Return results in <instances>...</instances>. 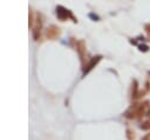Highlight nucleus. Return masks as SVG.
Listing matches in <instances>:
<instances>
[{
    "mask_svg": "<svg viewBox=\"0 0 150 140\" xmlns=\"http://www.w3.org/2000/svg\"><path fill=\"white\" fill-rule=\"evenodd\" d=\"M148 108V103H142V104H135L133 105L129 110L125 112V116L129 119H135V118H141V116L145 113Z\"/></svg>",
    "mask_w": 150,
    "mask_h": 140,
    "instance_id": "obj_1",
    "label": "nucleus"
},
{
    "mask_svg": "<svg viewBox=\"0 0 150 140\" xmlns=\"http://www.w3.org/2000/svg\"><path fill=\"white\" fill-rule=\"evenodd\" d=\"M100 59H101V57H96L95 59H93V60L90 61V64L88 65V68H87V71H89V69H92V68H93V67H94V66H95V65L97 64V61H99Z\"/></svg>",
    "mask_w": 150,
    "mask_h": 140,
    "instance_id": "obj_2",
    "label": "nucleus"
},
{
    "mask_svg": "<svg viewBox=\"0 0 150 140\" xmlns=\"http://www.w3.org/2000/svg\"><path fill=\"white\" fill-rule=\"evenodd\" d=\"M127 138H128V140H134V139H135V133H134V131L128 130V131H127Z\"/></svg>",
    "mask_w": 150,
    "mask_h": 140,
    "instance_id": "obj_3",
    "label": "nucleus"
},
{
    "mask_svg": "<svg viewBox=\"0 0 150 140\" xmlns=\"http://www.w3.org/2000/svg\"><path fill=\"white\" fill-rule=\"evenodd\" d=\"M141 128H142V130H150V120L143 123V124L141 125Z\"/></svg>",
    "mask_w": 150,
    "mask_h": 140,
    "instance_id": "obj_4",
    "label": "nucleus"
},
{
    "mask_svg": "<svg viewBox=\"0 0 150 140\" xmlns=\"http://www.w3.org/2000/svg\"><path fill=\"white\" fill-rule=\"evenodd\" d=\"M58 14H59V17H60L61 19H63V17H62V14H61V11H59V12H58ZM63 15H67V17H68V15H71V17H72V14H71L67 10H63Z\"/></svg>",
    "mask_w": 150,
    "mask_h": 140,
    "instance_id": "obj_5",
    "label": "nucleus"
},
{
    "mask_svg": "<svg viewBox=\"0 0 150 140\" xmlns=\"http://www.w3.org/2000/svg\"><path fill=\"white\" fill-rule=\"evenodd\" d=\"M138 47H140V51H143V52H147V51H148V49H149L147 45H140Z\"/></svg>",
    "mask_w": 150,
    "mask_h": 140,
    "instance_id": "obj_6",
    "label": "nucleus"
},
{
    "mask_svg": "<svg viewBox=\"0 0 150 140\" xmlns=\"http://www.w3.org/2000/svg\"><path fill=\"white\" fill-rule=\"evenodd\" d=\"M145 31H147V32H148V34L150 35V24L145 25Z\"/></svg>",
    "mask_w": 150,
    "mask_h": 140,
    "instance_id": "obj_7",
    "label": "nucleus"
},
{
    "mask_svg": "<svg viewBox=\"0 0 150 140\" xmlns=\"http://www.w3.org/2000/svg\"><path fill=\"white\" fill-rule=\"evenodd\" d=\"M142 140H150V133H148L147 135H144V137L142 138Z\"/></svg>",
    "mask_w": 150,
    "mask_h": 140,
    "instance_id": "obj_8",
    "label": "nucleus"
},
{
    "mask_svg": "<svg viewBox=\"0 0 150 140\" xmlns=\"http://www.w3.org/2000/svg\"><path fill=\"white\" fill-rule=\"evenodd\" d=\"M147 114H148V116H150V108L148 110V112H147Z\"/></svg>",
    "mask_w": 150,
    "mask_h": 140,
    "instance_id": "obj_9",
    "label": "nucleus"
}]
</instances>
